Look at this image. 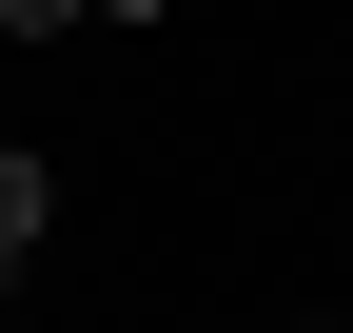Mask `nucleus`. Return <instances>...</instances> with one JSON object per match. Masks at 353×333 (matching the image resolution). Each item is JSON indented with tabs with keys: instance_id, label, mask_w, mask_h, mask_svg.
Masks as SVG:
<instances>
[{
	"instance_id": "1",
	"label": "nucleus",
	"mask_w": 353,
	"mask_h": 333,
	"mask_svg": "<svg viewBox=\"0 0 353 333\" xmlns=\"http://www.w3.org/2000/svg\"><path fill=\"white\" fill-rule=\"evenodd\" d=\"M59 20H79V0H0V39H59Z\"/></svg>"
},
{
	"instance_id": "2",
	"label": "nucleus",
	"mask_w": 353,
	"mask_h": 333,
	"mask_svg": "<svg viewBox=\"0 0 353 333\" xmlns=\"http://www.w3.org/2000/svg\"><path fill=\"white\" fill-rule=\"evenodd\" d=\"M20 255H39V235H0V294H20Z\"/></svg>"
},
{
	"instance_id": "3",
	"label": "nucleus",
	"mask_w": 353,
	"mask_h": 333,
	"mask_svg": "<svg viewBox=\"0 0 353 333\" xmlns=\"http://www.w3.org/2000/svg\"><path fill=\"white\" fill-rule=\"evenodd\" d=\"M99 20H157V0H99Z\"/></svg>"
}]
</instances>
